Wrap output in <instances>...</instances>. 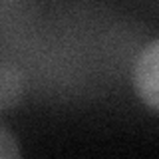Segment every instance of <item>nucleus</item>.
I'll list each match as a JSON object with an SVG mask.
<instances>
[{
    "mask_svg": "<svg viewBox=\"0 0 159 159\" xmlns=\"http://www.w3.org/2000/svg\"><path fill=\"white\" fill-rule=\"evenodd\" d=\"M20 147L18 141L4 125H0V157H18Z\"/></svg>",
    "mask_w": 159,
    "mask_h": 159,
    "instance_id": "3",
    "label": "nucleus"
},
{
    "mask_svg": "<svg viewBox=\"0 0 159 159\" xmlns=\"http://www.w3.org/2000/svg\"><path fill=\"white\" fill-rule=\"evenodd\" d=\"M24 93V80L18 68L0 64V111L14 107Z\"/></svg>",
    "mask_w": 159,
    "mask_h": 159,
    "instance_id": "2",
    "label": "nucleus"
},
{
    "mask_svg": "<svg viewBox=\"0 0 159 159\" xmlns=\"http://www.w3.org/2000/svg\"><path fill=\"white\" fill-rule=\"evenodd\" d=\"M133 86L137 96L159 111V38L139 52L133 66Z\"/></svg>",
    "mask_w": 159,
    "mask_h": 159,
    "instance_id": "1",
    "label": "nucleus"
}]
</instances>
